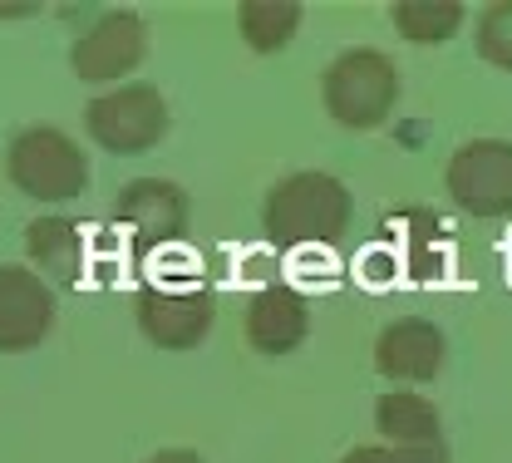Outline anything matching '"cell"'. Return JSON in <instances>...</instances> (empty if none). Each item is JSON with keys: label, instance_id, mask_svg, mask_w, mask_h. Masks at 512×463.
Listing matches in <instances>:
<instances>
[{"label": "cell", "instance_id": "cell-4", "mask_svg": "<svg viewBox=\"0 0 512 463\" xmlns=\"http://www.w3.org/2000/svg\"><path fill=\"white\" fill-rule=\"evenodd\" d=\"M84 129L109 153H148L168 133V104L153 84H124L84 109Z\"/></svg>", "mask_w": 512, "mask_h": 463}, {"label": "cell", "instance_id": "cell-16", "mask_svg": "<svg viewBox=\"0 0 512 463\" xmlns=\"http://www.w3.org/2000/svg\"><path fill=\"white\" fill-rule=\"evenodd\" d=\"M478 55L488 65L512 69V0H498V5L483 10V20H478Z\"/></svg>", "mask_w": 512, "mask_h": 463}, {"label": "cell", "instance_id": "cell-14", "mask_svg": "<svg viewBox=\"0 0 512 463\" xmlns=\"http://www.w3.org/2000/svg\"><path fill=\"white\" fill-rule=\"evenodd\" d=\"M463 25L458 0H399L394 5V30L414 45H439Z\"/></svg>", "mask_w": 512, "mask_h": 463}, {"label": "cell", "instance_id": "cell-12", "mask_svg": "<svg viewBox=\"0 0 512 463\" xmlns=\"http://www.w3.org/2000/svg\"><path fill=\"white\" fill-rule=\"evenodd\" d=\"M237 20H242V40L256 55H271L301 30V5H291V0H242Z\"/></svg>", "mask_w": 512, "mask_h": 463}, {"label": "cell", "instance_id": "cell-6", "mask_svg": "<svg viewBox=\"0 0 512 463\" xmlns=\"http://www.w3.org/2000/svg\"><path fill=\"white\" fill-rule=\"evenodd\" d=\"M143 50H148V25H143V15L109 10L94 30H84V35L74 40L69 60H74V74H79L84 84H109V79H119V74H128V69L138 65Z\"/></svg>", "mask_w": 512, "mask_h": 463}, {"label": "cell", "instance_id": "cell-17", "mask_svg": "<svg viewBox=\"0 0 512 463\" xmlns=\"http://www.w3.org/2000/svg\"><path fill=\"white\" fill-rule=\"evenodd\" d=\"M340 463H448V454H444V444H419V449H404V444L370 449V444H360V449H350Z\"/></svg>", "mask_w": 512, "mask_h": 463}, {"label": "cell", "instance_id": "cell-15", "mask_svg": "<svg viewBox=\"0 0 512 463\" xmlns=\"http://www.w3.org/2000/svg\"><path fill=\"white\" fill-rule=\"evenodd\" d=\"M25 252L40 266H50V271L74 276V266H79V232H74L69 217H40L25 232Z\"/></svg>", "mask_w": 512, "mask_h": 463}, {"label": "cell", "instance_id": "cell-3", "mask_svg": "<svg viewBox=\"0 0 512 463\" xmlns=\"http://www.w3.org/2000/svg\"><path fill=\"white\" fill-rule=\"evenodd\" d=\"M325 94V114L345 129H375L389 119L394 99H399V74L380 50H345L320 79Z\"/></svg>", "mask_w": 512, "mask_h": 463}, {"label": "cell", "instance_id": "cell-8", "mask_svg": "<svg viewBox=\"0 0 512 463\" xmlns=\"http://www.w3.org/2000/svg\"><path fill=\"white\" fill-rule=\"evenodd\" d=\"M138 326L163 350H192L212 331V296L207 291H168V286H143L138 296Z\"/></svg>", "mask_w": 512, "mask_h": 463}, {"label": "cell", "instance_id": "cell-5", "mask_svg": "<svg viewBox=\"0 0 512 463\" xmlns=\"http://www.w3.org/2000/svg\"><path fill=\"white\" fill-rule=\"evenodd\" d=\"M444 183L458 207L473 217H508L512 212V143L473 138L463 143L444 168Z\"/></svg>", "mask_w": 512, "mask_h": 463}, {"label": "cell", "instance_id": "cell-18", "mask_svg": "<svg viewBox=\"0 0 512 463\" xmlns=\"http://www.w3.org/2000/svg\"><path fill=\"white\" fill-rule=\"evenodd\" d=\"M148 463H202L192 449H163V454H153Z\"/></svg>", "mask_w": 512, "mask_h": 463}, {"label": "cell", "instance_id": "cell-2", "mask_svg": "<svg viewBox=\"0 0 512 463\" xmlns=\"http://www.w3.org/2000/svg\"><path fill=\"white\" fill-rule=\"evenodd\" d=\"M5 168H10V183L20 193L40 202H69L84 193L89 183V158L74 138H64L50 124H35V129H20L10 138V153H5Z\"/></svg>", "mask_w": 512, "mask_h": 463}, {"label": "cell", "instance_id": "cell-11", "mask_svg": "<svg viewBox=\"0 0 512 463\" xmlns=\"http://www.w3.org/2000/svg\"><path fill=\"white\" fill-rule=\"evenodd\" d=\"M306 340V301L291 286H261L247 306V345L261 355H286Z\"/></svg>", "mask_w": 512, "mask_h": 463}, {"label": "cell", "instance_id": "cell-10", "mask_svg": "<svg viewBox=\"0 0 512 463\" xmlns=\"http://www.w3.org/2000/svg\"><path fill=\"white\" fill-rule=\"evenodd\" d=\"M375 365L389 380H434L444 365V331L434 321L404 316V321L384 326L380 345H375Z\"/></svg>", "mask_w": 512, "mask_h": 463}, {"label": "cell", "instance_id": "cell-7", "mask_svg": "<svg viewBox=\"0 0 512 463\" xmlns=\"http://www.w3.org/2000/svg\"><path fill=\"white\" fill-rule=\"evenodd\" d=\"M50 326H55V291L25 266H0V350L5 355L35 350Z\"/></svg>", "mask_w": 512, "mask_h": 463}, {"label": "cell", "instance_id": "cell-1", "mask_svg": "<svg viewBox=\"0 0 512 463\" xmlns=\"http://www.w3.org/2000/svg\"><path fill=\"white\" fill-rule=\"evenodd\" d=\"M261 227L286 252L291 247H330L350 227V193L335 173H291L266 193Z\"/></svg>", "mask_w": 512, "mask_h": 463}, {"label": "cell", "instance_id": "cell-9", "mask_svg": "<svg viewBox=\"0 0 512 463\" xmlns=\"http://www.w3.org/2000/svg\"><path fill=\"white\" fill-rule=\"evenodd\" d=\"M114 217L133 232L138 247H163V242H178L188 232V198L163 178H143L119 193Z\"/></svg>", "mask_w": 512, "mask_h": 463}, {"label": "cell", "instance_id": "cell-13", "mask_svg": "<svg viewBox=\"0 0 512 463\" xmlns=\"http://www.w3.org/2000/svg\"><path fill=\"white\" fill-rule=\"evenodd\" d=\"M375 419L380 429L404 444V449H419V444H439V409L429 399H414V395H384L375 404Z\"/></svg>", "mask_w": 512, "mask_h": 463}]
</instances>
